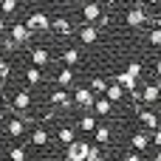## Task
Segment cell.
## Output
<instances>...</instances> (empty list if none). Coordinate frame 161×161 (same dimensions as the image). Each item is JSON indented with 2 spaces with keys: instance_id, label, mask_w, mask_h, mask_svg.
I'll list each match as a JSON object with an SVG mask.
<instances>
[{
  "instance_id": "d590c367",
  "label": "cell",
  "mask_w": 161,
  "mask_h": 161,
  "mask_svg": "<svg viewBox=\"0 0 161 161\" xmlns=\"http://www.w3.org/2000/svg\"><path fill=\"white\" fill-rule=\"evenodd\" d=\"M3 113H6V110H0V125H3V119H6V116H3Z\"/></svg>"
},
{
  "instance_id": "d4e9b609",
  "label": "cell",
  "mask_w": 161,
  "mask_h": 161,
  "mask_svg": "<svg viewBox=\"0 0 161 161\" xmlns=\"http://www.w3.org/2000/svg\"><path fill=\"white\" fill-rule=\"evenodd\" d=\"M8 158L11 161H28L25 158V147H11L8 150Z\"/></svg>"
},
{
  "instance_id": "ab89813d",
  "label": "cell",
  "mask_w": 161,
  "mask_h": 161,
  "mask_svg": "<svg viewBox=\"0 0 161 161\" xmlns=\"http://www.w3.org/2000/svg\"><path fill=\"white\" fill-rule=\"evenodd\" d=\"M0 85H3V82H0Z\"/></svg>"
},
{
  "instance_id": "ba28073f",
  "label": "cell",
  "mask_w": 161,
  "mask_h": 161,
  "mask_svg": "<svg viewBox=\"0 0 161 161\" xmlns=\"http://www.w3.org/2000/svg\"><path fill=\"white\" fill-rule=\"evenodd\" d=\"M31 62H34V68L48 65V62H51V51H48V48H42V45H40V48H34V51H31Z\"/></svg>"
},
{
  "instance_id": "4316f807",
  "label": "cell",
  "mask_w": 161,
  "mask_h": 161,
  "mask_svg": "<svg viewBox=\"0 0 161 161\" xmlns=\"http://www.w3.org/2000/svg\"><path fill=\"white\" fill-rule=\"evenodd\" d=\"M62 59H65L68 65H74V62H79V51H76V48H68V51L62 54Z\"/></svg>"
},
{
  "instance_id": "603a6c76",
  "label": "cell",
  "mask_w": 161,
  "mask_h": 161,
  "mask_svg": "<svg viewBox=\"0 0 161 161\" xmlns=\"http://www.w3.org/2000/svg\"><path fill=\"white\" fill-rule=\"evenodd\" d=\"M93 127H96V119H93V116H91V113H88V116H82V119H79V130H85V133H91V130H93Z\"/></svg>"
},
{
  "instance_id": "9c48e42d",
  "label": "cell",
  "mask_w": 161,
  "mask_h": 161,
  "mask_svg": "<svg viewBox=\"0 0 161 161\" xmlns=\"http://www.w3.org/2000/svg\"><path fill=\"white\" fill-rule=\"evenodd\" d=\"M48 99H51V105H57V108H65V110L74 105V102H71V93H68V91H54Z\"/></svg>"
},
{
  "instance_id": "4dcf8cb0",
  "label": "cell",
  "mask_w": 161,
  "mask_h": 161,
  "mask_svg": "<svg viewBox=\"0 0 161 161\" xmlns=\"http://www.w3.org/2000/svg\"><path fill=\"white\" fill-rule=\"evenodd\" d=\"M150 42H153V45H161V25H156V28L150 31Z\"/></svg>"
},
{
  "instance_id": "30bf717a",
  "label": "cell",
  "mask_w": 161,
  "mask_h": 161,
  "mask_svg": "<svg viewBox=\"0 0 161 161\" xmlns=\"http://www.w3.org/2000/svg\"><path fill=\"white\" fill-rule=\"evenodd\" d=\"M158 93H161V85H147V88L142 91V102L153 105V102H158Z\"/></svg>"
},
{
  "instance_id": "277c9868",
  "label": "cell",
  "mask_w": 161,
  "mask_h": 161,
  "mask_svg": "<svg viewBox=\"0 0 161 161\" xmlns=\"http://www.w3.org/2000/svg\"><path fill=\"white\" fill-rule=\"evenodd\" d=\"M150 20V14H147V8L142 6V3H136L130 11H127V25H144Z\"/></svg>"
},
{
  "instance_id": "cb8c5ba5",
  "label": "cell",
  "mask_w": 161,
  "mask_h": 161,
  "mask_svg": "<svg viewBox=\"0 0 161 161\" xmlns=\"http://www.w3.org/2000/svg\"><path fill=\"white\" fill-rule=\"evenodd\" d=\"M57 139H59L62 144H74V142H76V139H74V130H71V127H62V130L57 133Z\"/></svg>"
},
{
  "instance_id": "74e56055",
  "label": "cell",
  "mask_w": 161,
  "mask_h": 161,
  "mask_svg": "<svg viewBox=\"0 0 161 161\" xmlns=\"http://www.w3.org/2000/svg\"><path fill=\"white\" fill-rule=\"evenodd\" d=\"M156 161H161V150H158V156H156Z\"/></svg>"
},
{
  "instance_id": "1f68e13d",
  "label": "cell",
  "mask_w": 161,
  "mask_h": 161,
  "mask_svg": "<svg viewBox=\"0 0 161 161\" xmlns=\"http://www.w3.org/2000/svg\"><path fill=\"white\" fill-rule=\"evenodd\" d=\"M88 161H105V158H102V150H99V147H91V153H88Z\"/></svg>"
},
{
  "instance_id": "7a4b0ae2",
  "label": "cell",
  "mask_w": 161,
  "mask_h": 161,
  "mask_svg": "<svg viewBox=\"0 0 161 161\" xmlns=\"http://www.w3.org/2000/svg\"><path fill=\"white\" fill-rule=\"evenodd\" d=\"M88 153H91V144L88 142H74V144H68L65 161H88Z\"/></svg>"
},
{
  "instance_id": "6da1fadb",
  "label": "cell",
  "mask_w": 161,
  "mask_h": 161,
  "mask_svg": "<svg viewBox=\"0 0 161 161\" xmlns=\"http://www.w3.org/2000/svg\"><path fill=\"white\" fill-rule=\"evenodd\" d=\"M23 25L34 34V31H48L51 28V17L45 14V11H34V14H28L25 20H23Z\"/></svg>"
},
{
  "instance_id": "60d3db41",
  "label": "cell",
  "mask_w": 161,
  "mask_h": 161,
  "mask_svg": "<svg viewBox=\"0 0 161 161\" xmlns=\"http://www.w3.org/2000/svg\"><path fill=\"white\" fill-rule=\"evenodd\" d=\"M0 158H3V156H0Z\"/></svg>"
},
{
  "instance_id": "7402d4cb",
  "label": "cell",
  "mask_w": 161,
  "mask_h": 161,
  "mask_svg": "<svg viewBox=\"0 0 161 161\" xmlns=\"http://www.w3.org/2000/svg\"><path fill=\"white\" fill-rule=\"evenodd\" d=\"M93 110H96L99 116H108V113H110V102H108V99H96V102H93Z\"/></svg>"
},
{
  "instance_id": "d6a6232c",
  "label": "cell",
  "mask_w": 161,
  "mask_h": 161,
  "mask_svg": "<svg viewBox=\"0 0 161 161\" xmlns=\"http://www.w3.org/2000/svg\"><path fill=\"white\" fill-rule=\"evenodd\" d=\"M153 142L158 144V150H161V130H153Z\"/></svg>"
},
{
  "instance_id": "e0dca14e",
  "label": "cell",
  "mask_w": 161,
  "mask_h": 161,
  "mask_svg": "<svg viewBox=\"0 0 161 161\" xmlns=\"http://www.w3.org/2000/svg\"><path fill=\"white\" fill-rule=\"evenodd\" d=\"M71 82H74V71H71V68H62V71L57 74V85L65 88V85H71Z\"/></svg>"
},
{
  "instance_id": "8fae6325",
  "label": "cell",
  "mask_w": 161,
  "mask_h": 161,
  "mask_svg": "<svg viewBox=\"0 0 161 161\" xmlns=\"http://www.w3.org/2000/svg\"><path fill=\"white\" fill-rule=\"evenodd\" d=\"M96 37H99V28L96 25H82L79 28V40L82 42H96Z\"/></svg>"
},
{
  "instance_id": "8992f818",
  "label": "cell",
  "mask_w": 161,
  "mask_h": 161,
  "mask_svg": "<svg viewBox=\"0 0 161 161\" xmlns=\"http://www.w3.org/2000/svg\"><path fill=\"white\" fill-rule=\"evenodd\" d=\"M82 17H85V25H93L96 20H102V6L99 3H85L82 6Z\"/></svg>"
},
{
  "instance_id": "8d00e7d4",
  "label": "cell",
  "mask_w": 161,
  "mask_h": 161,
  "mask_svg": "<svg viewBox=\"0 0 161 161\" xmlns=\"http://www.w3.org/2000/svg\"><path fill=\"white\" fill-rule=\"evenodd\" d=\"M156 116H158V122H161V108H158V110H156Z\"/></svg>"
},
{
  "instance_id": "3957f363",
  "label": "cell",
  "mask_w": 161,
  "mask_h": 161,
  "mask_svg": "<svg viewBox=\"0 0 161 161\" xmlns=\"http://www.w3.org/2000/svg\"><path fill=\"white\" fill-rule=\"evenodd\" d=\"M71 102H74V105H79L82 110H93L96 96L91 93V88H76V91H74V96H71Z\"/></svg>"
},
{
  "instance_id": "f1b7e54d",
  "label": "cell",
  "mask_w": 161,
  "mask_h": 161,
  "mask_svg": "<svg viewBox=\"0 0 161 161\" xmlns=\"http://www.w3.org/2000/svg\"><path fill=\"white\" fill-rule=\"evenodd\" d=\"M8 76H11V65H8L6 59H0V82H6Z\"/></svg>"
},
{
  "instance_id": "484cf974",
  "label": "cell",
  "mask_w": 161,
  "mask_h": 161,
  "mask_svg": "<svg viewBox=\"0 0 161 161\" xmlns=\"http://www.w3.org/2000/svg\"><path fill=\"white\" fill-rule=\"evenodd\" d=\"M96 142H99V144H108V142H110V130H108L105 125L96 127Z\"/></svg>"
},
{
  "instance_id": "9a60e30c",
  "label": "cell",
  "mask_w": 161,
  "mask_h": 161,
  "mask_svg": "<svg viewBox=\"0 0 161 161\" xmlns=\"http://www.w3.org/2000/svg\"><path fill=\"white\" fill-rule=\"evenodd\" d=\"M51 28H54L57 34H71V23H68L65 17H54V20H51Z\"/></svg>"
},
{
  "instance_id": "5b68a950",
  "label": "cell",
  "mask_w": 161,
  "mask_h": 161,
  "mask_svg": "<svg viewBox=\"0 0 161 161\" xmlns=\"http://www.w3.org/2000/svg\"><path fill=\"white\" fill-rule=\"evenodd\" d=\"M14 45H25L28 40H31V31L23 25V23H11V37H8Z\"/></svg>"
},
{
  "instance_id": "44dd1931",
  "label": "cell",
  "mask_w": 161,
  "mask_h": 161,
  "mask_svg": "<svg viewBox=\"0 0 161 161\" xmlns=\"http://www.w3.org/2000/svg\"><path fill=\"white\" fill-rule=\"evenodd\" d=\"M147 144H150V136H144V133H136V136H133V147H136V150H142V153H144V150H147Z\"/></svg>"
},
{
  "instance_id": "2e32d148",
  "label": "cell",
  "mask_w": 161,
  "mask_h": 161,
  "mask_svg": "<svg viewBox=\"0 0 161 161\" xmlns=\"http://www.w3.org/2000/svg\"><path fill=\"white\" fill-rule=\"evenodd\" d=\"M25 82L28 85H40L42 82V71L40 68H25Z\"/></svg>"
},
{
  "instance_id": "ac0fdd59",
  "label": "cell",
  "mask_w": 161,
  "mask_h": 161,
  "mask_svg": "<svg viewBox=\"0 0 161 161\" xmlns=\"http://www.w3.org/2000/svg\"><path fill=\"white\" fill-rule=\"evenodd\" d=\"M122 93H125V91H122V88L113 82V85H108V91H105V99H108V102H119V99H122Z\"/></svg>"
},
{
  "instance_id": "4fadbf2b",
  "label": "cell",
  "mask_w": 161,
  "mask_h": 161,
  "mask_svg": "<svg viewBox=\"0 0 161 161\" xmlns=\"http://www.w3.org/2000/svg\"><path fill=\"white\" fill-rule=\"evenodd\" d=\"M31 144H34V147H45V144H48L45 127H34V130H31Z\"/></svg>"
},
{
  "instance_id": "7c38bea8",
  "label": "cell",
  "mask_w": 161,
  "mask_h": 161,
  "mask_svg": "<svg viewBox=\"0 0 161 161\" xmlns=\"http://www.w3.org/2000/svg\"><path fill=\"white\" fill-rule=\"evenodd\" d=\"M136 82H139V79H133V76H127L125 71H122V74L116 76V85H119L122 91H133V93H136Z\"/></svg>"
},
{
  "instance_id": "52a82bcc",
  "label": "cell",
  "mask_w": 161,
  "mask_h": 161,
  "mask_svg": "<svg viewBox=\"0 0 161 161\" xmlns=\"http://www.w3.org/2000/svg\"><path fill=\"white\" fill-rule=\"evenodd\" d=\"M11 108H14L17 113H25V110L31 108V93H28V91H17V96H14Z\"/></svg>"
},
{
  "instance_id": "ffe728a7",
  "label": "cell",
  "mask_w": 161,
  "mask_h": 161,
  "mask_svg": "<svg viewBox=\"0 0 161 161\" xmlns=\"http://www.w3.org/2000/svg\"><path fill=\"white\" fill-rule=\"evenodd\" d=\"M105 91H108V82H105L102 76H93V79H91V93L96 96V93H105Z\"/></svg>"
},
{
  "instance_id": "836d02e7",
  "label": "cell",
  "mask_w": 161,
  "mask_h": 161,
  "mask_svg": "<svg viewBox=\"0 0 161 161\" xmlns=\"http://www.w3.org/2000/svg\"><path fill=\"white\" fill-rule=\"evenodd\" d=\"M125 161H142V158H139V153H127V156H125Z\"/></svg>"
},
{
  "instance_id": "d6986e66",
  "label": "cell",
  "mask_w": 161,
  "mask_h": 161,
  "mask_svg": "<svg viewBox=\"0 0 161 161\" xmlns=\"http://www.w3.org/2000/svg\"><path fill=\"white\" fill-rule=\"evenodd\" d=\"M6 130H8V136H23V133H25V125H23L20 119H11V122L6 125Z\"/></svg>"
},
{
  "instance_id": "f546056e",
  "label": "cell",
  "mask_w": 161,
  "mask_h": 161,
  "mask_svg": "<svg viewBox=\"0 0 161 161\" xmlns=\"http://www.w3.org/2000/svg\"><path fill=\"white\" fill-rule=\"evenodd\" d=\"M125 74H127V76H133V79H139V74H142V65H139V62H130Z\"/></svg>"
},
{
  "instance_id": "5bb4252c",
  "label": "cell",
  "mask_w": 161,
  "mask_h": 161,
  "mask_svg": "<svg viewBox=\"0 0 161 161\" xmlns=\"http://www.w3.org/2000/svg\"><path fill=\"white\" fill-rule=\"evenodd\" d=\"M139 119H142V125H144V127H150V130H158V116H156V113H150V110H142V113H139Z\"/></svg>"
},
{
  "instance_id": "f35d334b",
  "label": "cell",
  "mask_w": 161,
  "mask_h": 161,
  "mask_svg": "<svg viewBox=\"0 0 161 161\" xmlns=\"http://www.w3.org/2000/svg\"><path fill=\"white\" fill-rule=\"evenodd\" d=\"M0 102H3V88H0Z\"/></svg>"
},
{
  "instance_id": "83f0119b",
  "label": "cell",
  "mask_w": 161,
  "mask_h": 161,
  "mask_svg": "<svg viewBox=\"0 0 161 161\" xmlns=\"http://www.w3.org/2000/svg\"><path fill=\"white\" fill-rule=\"evenodd\" d=\"M0 11H3V14H14V11H17V3H14V0H3V3H0Z\"/></svg>"
},
{
  "instance_id": "e575fe53",
  "label": "cell",
  "mask_w": 161,
  "mask_h": 161,
  "mask_svg": "<svg viewBox=\"0 0 161 161\" xmlns=\"http://www.w3.org/2000/svg\"><path fill=\"white\" fill-rule=\"evenodd\" d=\"M3 25H6V20H3V17H0V34H3Z\"/></svg>"
}]
</instances>
